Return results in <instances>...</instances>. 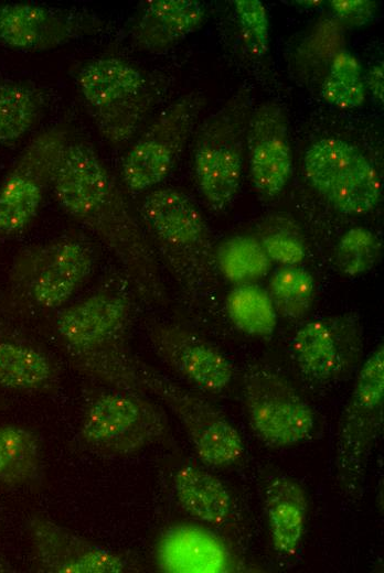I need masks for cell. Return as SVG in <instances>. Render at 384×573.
Listing matches in <instances>:
<instances>
[{
  "label": "cell",
  "mask_w": 384,
  "mask_h": 573,
  "mask_svg": "<svg viewBox=\"0 0 384 573\" xmlns=\"http://www.w3.org/2000/svg\"><path fill=\"white\" fill-rule=\"evenodd\" d=\"M51 190L58 206L113 253L134 293L147 303L167 304L168 294L153 246L89 143L68 142Z\"/></svg>",
  "instance_id": "1"
},
{
  "label": "cell",
  "mask_w": 384,
  "mask_h": 573,
  "mask_svg": "<svg viewBox=\"0 0 384 573\" xmlns=\"http://www.w3.org/2000/svg\"><path fill=\"white\" fill-rule=\"evenodd\" d=\"M131 293L124 274L111 277L89 294L56 311L52 321L58 346L78 372L107 388L143 393L138 359L128 345Z\"/></svg>",
  "instance_id": "2"
},
{
  "label": "cell",
  "mask_w": 384,
  "mask_h": 573,
  "mask_svg": "<svg viewBox=\"0 0 384 573\" xmlns=\"http://www.w3.org/2000/svg\"><path fill=\"white\" fill-rule=\"evenodd\" d=\"M139 215L185 301L194 306L206 304L215 295L221 277L216 246L198 205L180 190L160 187L145 195Z\"/></svg>",
  "instance_id": "3"
},
{
  "label": "cell",
  "mask_w": 384,
  "mask_h": 573,
  "mask_svg": "<svg viewBox=\"0 0 384 573\" xmlns=\"http://www.w3.org/2000/svg\"><path fill=\"white\" fill-rule=\"evenodd\" d=\"M95 264V249L79 236L25 246L9 267L0 311L14 322L54 314L87 282Z\"/></svg>",
  "instance_id": "4"
},
{
  "label": "cell",
  "mask_w": 384,
  "mask_h": 573,
  "mask_svg": "<svg viewBox=\"0 0 384 573\" xmlns=\"http://www.w3.org/2000/svg\"><path fill=\"white\" fill-rule=\"evenodd\" d=\"M76 83L87 112L113 145L124 144L135 136L157 100V90L146 74L119 56L86 62Z\"/></svg>",
  "instance_id": "5"
},
{
  "label": "cell",
  "mask_w": 384,
  "mask_h": 573,
  "mask_svg": "<svg viewBox=\"0 0 384 573\" xmlns=\"http://www.w3.org/2000/svg\"><path fill=\"white\" fill-rule=\"evenodd\" d=\"M250 112V94L242 88L204 120L196 134L194 176L215 212L228 208L239 191Z\"/></svg>",
  "instance_id": "6"
},
{
  "label": "cell",
  "mask_w": 384,
  "mask_h": 573,
  "mask_svg": "<svg viewBox=\"0 0 384 573\" xmlns=\"http://www.w3.org/2000/svg\"><path fill=\"white\" fill-rule=\"evenodd\" d=\"M384 421V346L378 344L359 369L342 412L335 442V478L344 497L360 498L369 460Z\"/></svg>",
  "instance_id": "7"
},
{
  "label": "cell",
  "mask_w": 384,
  "mask_h": 573,
  "mask_svg": "<svg viewBox=\"0 0 384 573\" xmlns=\"http://www.w3.org/2000/svg\"><path fill=\"white\" fill-rule=\"evenodd\" d=\"M166 412L143 393L108 388L89 399L79 424V439L92 452L122 457L166 439Z\"/></svg>",
  "instance_id": "8"
},
{
  "label": "cell",
  "mask_w": 384,
  "mask_h": 573,
  "mask_svg": "<svg viewBox=\"0 0 384 573\" xmlns=\"http://www.w3.org/2000/svg\"><path fill=\"white\" fill-rule=\"evenodd\" d=\"M70 140L58 126L34 136L0 183V248L34 223Z\"/></svg>",
  "instance_id": "9"
},
{
  "label": "cell",
  "mask_w": 384,
  "mask_h": 573,
  "mask_svg": "<svg viewBox=\"0 0 384 573\" xmlns=\"http://www.w3.org/2000/svg\"><path fill=\"white\" fill-rule=\"evenodd\" d=\"M137 372L142 391L161 400L180 421L201 462L224 468L243 457L242 436L221 410L139 359Z\"/></svg>",
  "instance_id": "10"
},
{
  "label": "cell",
  "mask_w": 384,
  "mask_h": 573,
  "mask_svg": "<svg viewBox=\"0 0 384 573\" xmlns=\"http://www.w3.org/2000/svg\"><path fill=\"white\" fill-rule=\"evenodd\" d=\"M303 170L310 185L342 214H367L381 199L376 169L360 149L342 139L328 137L311 143Z\"/></svg>",
  "instance_id": "11"
},
{
  "label": "cell",
  "mask_w": 384,
  "mask_h": 573,
  "mask_svg": "<svg viewBox=\"0 0 384 573\" xmlns=\"http://www.w3.org/2000/svg\"><path fill=\"white\" fill-rule=\"evenodd\" d=\"M243 401L254 434L267 446L287 447L309 439L312 409L274 367L249 364L243 374Z\"/></svg>",
  "instance_id": "12"
},
{
  "label": "cell",
  "mask_w": 384,
  "mask_h": 573,
  "mask_svg": "<svg viewBox=\"0 0 384 573\" xmlns=\"http://www.w3.org/2000/svg\"><path fill=\"white\" fill-rule=\"evenodd\" d=\"M205 105V97L190 91L166 107L126 152L121 180L134 193L160 184L178 162Z\"/></svg>",
  "instance_id": "13"
},
{
  "label": "cell",
  "mask_w": 384,
  "mask_h": 573,
  "mask_svg": "<svg viewBox=\"0 0 384 573\" xmlns=\"http://www.w3.org/2000/svg\"><path fill=\"white\" fill-rule=\"evenodd\" d=\"M363 348V327L354 313L311 320L296 331L290 343L298 369L320 383L349 378L362 361Z\"/></svg>",
  "instance_id": "14"
},
{
  "label": "cell",
  "mask_w": 384,
  "mask_h": 573,
  "mask_svg": "<svg viewBox=\"0 0 384 573\" xmlns=\"http://www.w3.org/2000/svg\"><path fill=\"white\" fill-rule=\"evenodd\" d=\"M104 21L94 12L33 2L0 3V42L20 52L53 50L100 32Z\"/></svg>",
  "instance_id": "15"
},
{
  "label": "cell",
  "mask_w": 384,
  "mask_h": 573,
  "mask_svg": "<svg viewBox=\"0 0 384 573\" xmlns=\"http://www.w3.org/2000/svg\"><path fill=\"white\" fill-rule=\"evenodd\" d=\"M146 334L159 358L199 390L217 394L231 383L230 360L191 329L171 322H152Z\"/></svg>",
  "instance_id": "16"
},
{
  "label": "cell",
  "mask_w": 384,
  "mask_h": 573,
  "mask_svg": "<svg viewBox=\"0 0 384 573\" xmlns=\"http://www.w3.org/2000/svg\"><path fill=\"white\" fill-rule=\"evenodd\" d=\"M36 566L49 573H120L131 570L122 554L90 542L56 522L34 516L28 523Z\"/></svg>",
  "instance_id": "17"
},
{
  "label": "cell",
  "mask_w": 384,
  "mask_h": 573,
  "mask_svg": "<svg viewBox=\"0 0 384 573\" xmlns=\"http://www.w3.org/2000/svg\"><path fill=\"white\" fill-rule=\"evenodd\" d=\"M246 147L254 188L266 199L278 196L292 172L288 121L279 104L266 101L252 110Z\"/></svg>",
  "instance_id": "18"
},
{
  "label": "cell",
  "mask_w": 384,
  "mask_h": 573,
  "mask_svg": "<svg viewBox=\"0 0 384 573\" xmlns=\"http://www.w3.org/2000/svg\"><path fill=\"white\" fill-rule=\"evenodd\" d=\"M54 357L0 311V387L24 394H50L60 385Z\"/></svg>",
  "instance_id": "19"
},
{
  "label": "cell",
  "mask_w": 384,
  "mask_h": 573,
  "mask_svg": "<svg viewBox=\"0 0 384 573\" xmlns=\"http://www.w3.org/2000/svg\"><path fill=\"white\" fill-rule=\"evenodd\" d=\"M205 17L204 4L196 0H147L140 3L129 34L139 50L162 53L198 31Z\"/></svg>",
  "instance_id": "20"
},
{
  "label": "cell",
  "mask_w": 384,
  "mask_h": 573,
  "mask_svg": "<svg viewBox=\"0 0 384 573\" xmlns=\"http://www.w3.org/2000/svg\"><path fill=\"white\" fill-rule=\"evenodd\" d=\"M158 561L168 572H230L234 560L224 541L207 529L182 525L169 529L158 545Z\"/></svg>",
  "instance_id": "21"
},
{
  "label": "cell",
  "mask_w": 384,
  "mask_h": 573,
  "mask_svg": "<svg viewBox=\"0 0 384 573\" xmlns=\"http://www.w3.org/2000/svg\"><path fill=\"white\" fill-rule=\"evenodd\" d=\"M265 508L275 550L294 555L301 543L308 501L302 486L288 476L271 477L265 488Z\"/></svg>",
  "instance_id": "22"
},
{
  "label": "cell",
  "mask_w": 384,
  "mask_h": 573,
  "mask_svg": "<svg viewBox=\"0 0 384 573\" xmlns=\"http://www.w3.org/2000/svg\"><path fill=\"white\" fill-rule=\"evenodd\" d=\"M173 490L179 505L194 519L211 526H221L232 516L233 502L224 484L211 473L184 465L173 478Z\"/></svg>",
  "instance_id": "23"
},
{
  "label": "cell",
  "mask_w": 384,
  "mask_h": 573,
  "mask_svg": "<svg viewBox=\"0 0 384 573\" xmlns=\"http://www.w3.org/2000/svg\"><path fill=\"white\" fill-rule=\"evenodd\" d=\"M47 104L45 91L34 83L0 77V149L26 136Z\"/></svg>",
  "instance_id": "24"
},
{
  "label": "cell",
  "mask_w": 384,
  "mask_h": 573,
  "mask_svg": "<svg viewBox=\"0 0 384 573\" xmlns=\"http://www.w3.org/2000/svg\"><path fill=\"white\" fill-rule=\"evenodd\" d=\"M41 472V446L38 436L26 428L0 426V483L25 486Z\"/></svg>",
  "instance_id": "25"
},
{
  "label": "cell",
  "mask_w": 384,
  "mask_h": 573,
  "mask_svg": "<svg viewBox=\"0 0 384 573\" xmlns=\"http://www.w3.org/2000/svg\"><path fill=\"white\" fill-rule=\"evenodd\" d=\"M220 277L234 285L252 284L263 279L273 262L256 236L236 235L215 247Z\"/></svg>",
  "instance_id": "26"
},
{
  "label": "cell",
  "mask_w": 384,
  "mask_h": 573,
  "mask_svg": "<svg viewBox=\"0 0 384 573\" xmlns=\"http://www.w3.org/2000/svg\"><path fill=\"white\" fill-rule=\"evenodd\" d=\"M232 324L252 337L266 338L274 334L277 312L267 290L256 283L235 285L225 301Z\"/></svg>",
  "instance_id": "27"
},
{
  "label": "cell",
  "mask_w": 384,
  "mask_h": 573,
  "mask_svg": "<svg viewBox=\"0 0 384 573\" xmlns=\"http://www.w3.org/2000/svg\"><path fill=\"white\" fill-rule=\"evenodd\" d=\"M277 315L286 320H301L312 307L316 282L300 266L281 267L275 271L267 290Z\"/></svg>",
  "instance_id": "28"
},
{
  "label": "cell",
  "mask_w": 384,
  "mask_h": 573,
  "mask_svg": "<svg viewBox=\"0 0 384 573\" xmlns=\"http://www.w3.org/2000/svg\"><path fill=\"white\" fill-rule=\"evenodd\" d=\"M321 94L329 105L342 110L358 108L364 102L361 64L352 53L340 51L334 55Z\"/></svg>",
  "instance_id": "29"
},
{
  "label": "cell",
  "mask_w": 384,
  "mask_h": 573,
  "mask_svg": "<svg viewBox=\"0 0 384 573\" xmlns=\"http://www.w3.org/2000/svg\"><path fill=\"white\" fill-rule=\"evenodd\" d=\"M382 242L371 229L355 226L339 239L334 251V263L346 277L366 273L378 262Z\"/></svg>",
  "instance_id": "30"
},
{
  "label": "cell",
  "mask_w": 384,
  "mask_h": 573,
  "mask_svg": "<svg viewBox=\"0 0 384 573\" xmlns=\"http://www.w3.org/2000/svg\"><path fill=\"white\" fill-rule=\"evenodd\" d=\"M271 262L281 267L300 266L306 247L299 230L288 221H270L256 237Z\"/></svg>",
  "instance_id": "31"
},
{
  "label": "cell",
  "mask_w": 384,
  "mask_h": 573,
  "mask_svg": "<svg viewBox=\"0 0 384 573\" xmlns=\"http://www.w3.org/2000/svg\"><path fill=\"white\" fill-rule=\"evenodd\" d=\"M234 3L245 48L253 57H264L269 50V24L264 4L258 0H236Z\"/></svg>",
  "instance_id": "32"
},
{
  "label": "cell",
  "mask_w": 384,
  "mask_h": 573,
  "mask_svg": "<svg viewBox=\"0 0 384 573\" xmlns=\"http://www.w3.org/2000/svg\"><path fill=\"white\" fill-rule=\"evenodd\" d=\"M330 7L334 15L349 26L369 23L376 12V4L370 0H332Z\"/></svg>",
  "instance_id": "33"
},
{
  "label": "cell",
  "mask_w": 384,
  "mask_h": 573,
  "mask_svg": "<svg viewBox=\"0 0 384 573\" xmlns=\"http://www.w3.org/2000/svg\"><path fill=\"white\" fill-rule=\"evenodd\" d=\"M366 83H367L369 89L372 93L373 97L378 102H383V93H384L383 63H377L370 68L369 73L366 75Z\"/></svg>",
  "instance_id": "34"
}]
</instances>
